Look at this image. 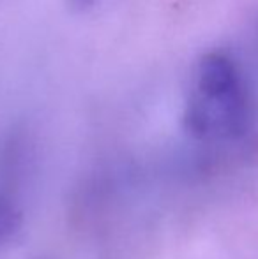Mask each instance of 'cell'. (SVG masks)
<instances>
[{
	"instance_id": "3957f363",
	"label": "cell",
	"mask_w": 258,
	"mask_h": 259,
	"mask_svg": "<svg viewBox=\"0 0 258 259\" xmlns=\"http://www.w3.org/2000/svg\"><path fill=\"white\" fill-rule=\"evenodd\" d=\"M67 2H69V6H71L72 9L85 11V9H90V7L97 2V0H67Z\"/></svg>"
},
{
	"instance_id": "6da1fadb",
	"label": "cell",
	"mask_w": 258,
	"mask_h": 259,
	"mask_svg": "<svg viewBox=\"0 0 258 259\" xmlns=\"http://www.w3.org/2000/svg\"><path fill=\"white\" fill-rule=\"evenodd\" d=\"M248 104L234 62L209 53L196 67L193 96L186 109V129L196 138H232L246 125Z\"/></svg>"
},
{
	"instance_id": "7a4b0ae2",
	"label": "cell",
	"mask_w": 258,
	"mask_h": 259,
	"mask_svg": "<svg viewBox=\"0 0 258 259\" xmlns=\"http://www.w3.org/2000/svg\"><path fill=\"white\" fill-rule=\"evenodd\" d=\"M21 226V217L18 210L0 196V243H6L18 233Z\"/></svg>"
}]
</instances>
